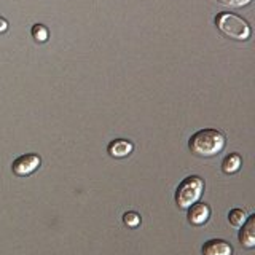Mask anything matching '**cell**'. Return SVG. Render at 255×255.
<instances>
[{"label": "cell", "mask_w": 255, "mask_h": 255, "mask_svg": "<svg viewBox=\"0 0 255 255\" xmlns=\"http://www.w3.org/2000/svg\"><path fill=\"white\" fill-rule=\"evenodd\" d=\"M225 145H227V139L223 132L212 129V128H206V129L195 132L188 140V148L191 153L203 158H211L219 155L225 148Z\"/></svg>", "instance_id": "obj_1"}, {"label": "cell", "mask_w": 255, "mask_h": 255, "mask_svg": "<svg viewBox=\"0 0 255 255\" xmlns=\"http://www.w3.org/2000/svg\"><path fill=\"white\" fill-rule=\"evenodd\" d=\"M215 26L223 35L239 42H244L251 37L249 22L235 13H219L215 16Z\"/></svg>", "instance_id": "obj_2"}, {"label": "cell", "mask_w": 255, "mask_h": 255, "mask_svg": "<svg viewBox=\"0 0 255 255\" xmlns=\"http://www.w3.org/2000/svg\"><path fill=\"white\" fill-rule=\"evenodd\" d=\"M6 29H8V22H6V19L0 18V34H2V32H5Z\"/></svg>", "instance_id": "obj_14"}, {"label": "cell", "mask_w": 255, "mask_h": 255, "mask_svg": "<svg viewBox=\"0 0 255 255\" xmlns=\"http://www.w3.org/2000/svg\"><path fill=\"white\" fill-rule=\"evenodd\" d=\"M203 255H233V247L225 239H209L203 246Z\"/></svg>", "instance_id": "obj_7"}, {"label": "cell", "mask_w": 255, "mask_h": 255, "mask_svg": "<svg viewBox=\"0 0 255 255\" xmlns=\"http://www.w3.org/2000/svg\"><path fill=\"white\" fill-rule=\"evenodd\" d=\"M40 164H42V159L35 153H27V155H21L19 158H16L13 164H11V171L14 175L18 177H26L30 175L32 172H35Z\"/></svg>", "instance_id": "obj_4"}, {"label": "cell", "mask_w": 255, "mask_h": 255, "mask_svg": "<svg viewBox=\"0 0 255 255\" xmlns=\"http://www.w3.org/2000/svg\"><path fill=\"white\" fill-rule=\"evenodd\" d=\"M32 37H34V40L35 42H38V43H43V42H46L48 40V29L43 26V24H34L32 26Z\"/></svg>", "instance_id": "obj_11"}, {"label": "cell", "mask_w": 255, "mask_h": 255, "mask_svg": "<svg viewBox=\"0 0 255 255\" xmlns=\"http://www.w3.org/2000/svg\"><path fill=\"white\" fill-rule=\"evenodd\" d=\"M215 2L227 8H243L246 5H249L252 0H215Z\"/></svg>", "instance_id": "obj_13"}, {"label": "cell", "mask_w": 255, "mask_h": 255, "mask_svg": "<svg viewBox=\"0 0 255 255\" xmlns=\"http://www.w3.org/2000/svg\"><path fill=\"white\" fill-rule=\"evenodd\" d=\"M188 223L193 227H201L209 220L211 217V207L206 203H195L193 206L188 207Z\"/></svg>", "instance_id": "obj_5"}, {"label": "cell", "mask_w": 255, "mask_h": 255, "mask_svg": "<svg viewBox=\"0 0 255 255\" xmlns=\"http://www.w3.org/2000/svg\"><path fill=\"white\" fill-rule=\"evenodd\" d=\"M140 222H142V219L137 212H126L123 215V223L129 228H137L140 225Z\"/></svg>", "instance_id": "obj_12"}, {"label": "cell", "mask_w": 255, "mask_h": 255, "mask_svg": "<svg viewBox=\"0 0 255 255\" xmlns=\"http://www.w3.org/2000/svg\"><path fill=\"white\" fill-rule=\"evenodd\" d=\"M132 150H134V143L126 139H115L107 147L109 155L114 158H126L132 153Z\"/></svg>", "instance_id": "obj_8"}, {"label": "cell", "mask_w": 255, "mask_h": 255, "mask_svg": "<svg viewBox=\"0 0 255 255\" xmlns=\"http://www.w3.org/2000/svg\"><path fill=\"white\" fill-rule=\"evenodd\" d=\"M204 191V180L198 175H190V177L183 179L177 191H175V204L180 209H188L190 206H193L195 203L199 201V198L203 196Z\"/></svg>", "instance_id": "obj_3"}, {"label": "cell", "mask_w": 255, "mask_h": 255, "mask_svg": "<svg viewBox=\"0 0 255 255\" xmlns=\"http://www.w3.org/2000/svg\"><path fill=\"white\" fill-rule=\"evenodd\" d=\"M238 239L246 249L255 247V215H249V217H247L246 223L241 227V230H239Z\"/></svg>", "instance_id": "obj_6"}, {"label": "cell", "mask_w": 255, "mask_h": 255, "mask_svg": "<svg viewBox=\"0 0 255 255\" xmlns=\"http://www.w3.org/2000/svg\"><path fill=\"white\" fill-rule=\"evenodd\" d=\"M241 164H243L241 156H239L238 153H230L222 161V171L225 174H235L241 169Z\"/></svg>", "instance_id": "obj_9"}, {"label": "cell", "mask_w": 255, "mask_h": 255, "mask_svg": "<svg viewBox=\"0 0 255 255\" xmlns=\"http://www.w3.org/2000/svg\"><path fill=\"white\" fill-rule=\"evenodd\" d=\"M247 212L244 209H231L230 214H228V222L231 223L233 227H238V228H241L246 220H247Z\"/></svg>", "instance_id": "obj_10"}]
</instances>
